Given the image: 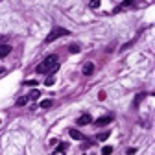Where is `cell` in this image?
<instances>
[{
  "mask_svg": "<svg viewBox=\"0 0 155 155\" xmlns=\"http://www.w3.org/2000/svg\"><path fill=\"white\" fill-rule=\"evenodd\" d=\"M69 30H65V28H54L50 33H48V35H46V39H44V42H52V41H57L59 37H65V35H69Z\"/></svg>",
  "mask_w": 155,
  "mask_h": 155,
  "instance_id": "1",
  "label": "cell"
},
{
  "mask_svg": "<svg viewBox=\"0 0 155 155\" xmlns=\"http://www.w3.org/2000/svg\"><path fill=\"white\" fill-rule=\"evenodd\" d=\"M91 122H92V116L85 113V115H81L78 118V126H87V124H91Z\"/></svg>",
  "mask_w": 155,
  "mask_h": 155,
  "instance_id": "2",
  "label": "cell"
},
{
  "mask_svg": "<svg viewBox=\"0 0 155 155\" xmlns=\"http://www.w3.org/2000/svg\"><path fill=\"white\" fill-rule=\"evenodd\" d=\"M113 122V115H107V116H102L96 120V126H105V124H111Z\"/></svg>",
  "mask_w": 155,
  "mask_h": 155,
  "instance_id": "3",
  "label": "cell"
},
{
  "mask_svg": "<svg viewBox=\"0 0 155 155\" xmlns=\"http://www.w3.org/2000/svg\"><path fill=\"white\" fill-rule=\"evenodd\" d=\"M69 135H70L74 140H83V135H81L78 129H69Z\"/></svg>",
  "mask_w": 155,
  "mask_h": 155,
  "instance_id": "4",
  "label": "cell"
},
{
  "mask_svg": "<svg viewBox=\"0 0 155 155\" xmlns=\"http://www.w3.org/2000/svg\"><path fill=\"white\" fill-rule=\"evenodd\" d=\"M9 52H11V46H9V44H0V57H6Z\"/></svg>",
  "mask_w": 155,
  "mask_h": 155,
  "instance_id": "5",
  "label": "cell"
},
{
  "mask_svg": "<svg viewBox=\"0 0 155 155\" xmlns=\"http://www.w3.org/2000/svg\"><path fill=\"white\" fill-rule=\"evenodd\" d=\"M94 72V65L92 63H85V66H83V74L85 76H91Z\"/></svg>",
  "mask_w": 155,
  "mask_h": 155,
  "instance_id": "6",
  "label": "cell"
},
{
  "mask_svg": "<svg viewBox=\"0 0 155 155\" xmlns=\"http://www.w3.org/2000/svg\"><path fill=\"white\" fill-rule=\"evenodd\" d=\"M133 4H135V2H133V0H124V2H122L115 11H116V13H118V11H122V9H126V7H129V6H133Z\"/></svg>",
  "mask_w": 155,
  "mask_h": 155,
  "instance_id": "7",
  "label": "cell"
},
{
  "mask_svg": "<svg viewBox=\"0 0 155 155\" xmlns=\"http://www.w3.org/2000/svg\"><path fill=\"white\" fill-rule=\"evenodd\" d=\"M39 96H41V92L37 91V89H35V91H31V92L28 94V100H37Z\"/></svg>",
  "mask_w": 155,
  "mask_h": 155,
  "instance_id": "8",
  "label": "cell"
},
{
  "mask_svg": "<svg viewBox=\"0 0 155 155\" xmlns=\"http://www.w3.org/2000/svg\"><path fill=\"white\" fill-rule=\"evenodd\" d=\"M55 83V80H54V76H48L46 78V80H44V85H46V87H52Z\"/></svg>",
  "mask_w": 155,
  "mask_h": 155,
  "instance_id": "9",
  "label": "cell"
},
{
  "mask_svg": "<svg viewBox=\"0 0 155 155\" xmlns=\"http://www.w3.org/2000/svg\"><path fill=\"white\" fill-rule=\"evenodd\" d=\"M41 107H42V109L52 107V100H42V102H41Z\"/></svg>",
  "mask_w": 155,
  "mask_h": 155,
  "instance_id": "10",
  "label": "cell"
},
{
  "mask_svg": "<svg viewBox=\"0 0 155 155\" xmlns=\"http://www.w3.org/2000/svg\"><path fill=\"white\" fill-rule=\"evenodd\" d=\"M111 153H113V148L111 146H104L102 148V155H111Z\"/></svg>",
  "mask_w": 155,
  "mask_h": 155,
  "instance_id": "11",
  "label": "cell"
},
{
  "mask_svg": "<svg viewBox=\"0 0 155 155\" xmlns=\"http://www.w3.org/2000/svg\"><path fill=\"white\" fill-rule=\"evenodd\" d=\"M69 52H70V54H78V52H80V46H78V44H70V46H69Z\"/></svg>",
  "mask_w": 155,
  "mask_h": 155,
  "instance_id": "12",
  "label": "cell"
},
{
  "mask_svg": "<svg viewBox=\"0 0 155 155\" xmlns=\"http://www.w3.org/2000/svg\"><path fill=\"white\" fill-rule=\"evenodd\" d=\"M26 104H28V96H22L17 100V105H26Z\"/></svg>",
  "mask_w": 155,
  "mask_h": 155,
  "instance_id": "13",
  "label": "cell"
},
{
  "mask_svg": "<svg viewBox=\"0 0 155 155\" xmlns=\"http://www.w3.org/2000/svg\"><path fill=\"white\" fill-rule=\"evenodd\" d=\"M91 9H96V7H100V0H91Z\"/></svg>",
  "mask_w": 155,
  "mask_h": 155,
  "instance_id": "14",
  "label": "cell"
},
{
  "mask_svg": "<svg viewBox=\"0 0 155 155\" xmlns=\"http://www.w3.org/2000/svg\"><path fill=\"white\" fill-rule=\"evenodd\" d=\"M24 83H26V85H30V87H35V85H37V81H35V80H26Z\"/></svg>",
  "mask_w": 155,
  "mask_h": 155,
  "instance_id": "15",
  "label": "cell"
},
{
  "mask_svg": "<svg viewBox=\"0 0 155 155\" xmlns=\"http://www.w3.org/2000/svg\"><path fill=\"white\" fill-rule=\"evenodd\" d=\"M144 98V94H137V98H135V105H139V102Z\"/></svg>",
  "mask_w": 155,
  "mask_h": 155,
  "instance_id": "16",
  "label": "cell"
},
{
  "mask_svg": "<svg viewBox=\"0 0 155 155\" xmlns=\"http://www.w3.org/2000/svg\"><path fill=\"white\" fill-rule=\"evenodd\" d=\"M52 155H65V150H59V148H57V150H55V151L52 153Z\"/></svg>",
  "mask_w": 155,
  "mask_h": 155,
  "instance_id": "17",
  "label": "cell"
},
{
  "mask_svg": "<svg viewBox=\"0 0 155 155\" xmlns=\"http://www.w3.org/2000/svg\"><path fill=\"white\" fill-rule=\"evenodd\" d=\"M107 137H109V133H102V135H100V137H98V140H105Z\"/></svg>",
  "mask_w": 155,
  "mask_h": 155,
  "instance_id": "18",
  "label": "cell"
},
{
  "mask_svg": "<svg viewBox=\"0 0 155 155\" xmlns=\"http://www.w3.org/2000/svg\"><path fill=\"white\" fill-rule=\"evenodd\" d=\"M2 72H4V69H2V66H0V74H2Z\"/></svg>",
  "mask_w": 155,
  "mask_h": 155,
  "instance_id": "19",
  "label": "cell"
}]
</instances>
